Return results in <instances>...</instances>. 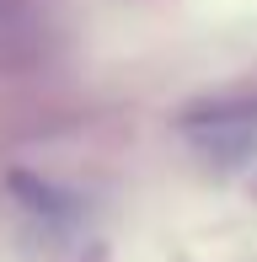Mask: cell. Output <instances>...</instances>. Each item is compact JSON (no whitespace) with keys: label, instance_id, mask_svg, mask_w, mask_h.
<instances>
[{"label":"cell","instance_id":"cell-1","mask_svg":"<svg viewBox=\"0 0 257 262\" xmlns=\"http://www.w3.org/2000/svg\"><path fill=\"white\" fill-rule=\"evenodd\" d=\"M182 134L220 166H236V161L257 156V102H215L204 113H188Z\"/></svg>","mask_w":257,"mask_h":262}]
</instances>
